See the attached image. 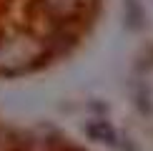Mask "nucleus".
Masks as SVG:
<instances>
[{"mask_svg":"<svg viewBox=\"0 0 153 151\" xmlns=\"http://www.w3.org/2000/svg\"><path fill=\"white\" fill-rule=\"evenodd\" d=\"M38 3L55 20H73L83 10V0H38Z\"/></svg>","mask_w":153,"mask_h":151,"instance_id":"1","label":"nucleus"},{"mask_svg":"<svg viewBox=\"0 0 153 151\" xmlns=\"http://www.w3.org/2000/svg\"><path fill=\"white\" fill-rule=\"evenodd\" d=\"M85 134L93 138V141H100V144H111V146H116L118 141V134L116 129H113L108 121H91L85 123Z\"/></svg>","mask_w":153,"mask_h":151,"instance_id":"2","label":"nucleus"}]
</instances>
